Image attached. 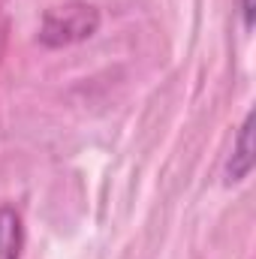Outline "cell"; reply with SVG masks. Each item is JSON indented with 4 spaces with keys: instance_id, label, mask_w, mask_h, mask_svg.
Wrapping results in <instances>:
<instances>
[{
    "instance_id": "cell-1",
    "label": "cell",
    "mask_w": 256,
    "mask_h": 259,
    "mask_svg": "<svg viewBox=\"0 0 256 259\" xmlns=\"http://www.w3.org/2000/svg\"><path fill=\"white\" fill-rule=\"evenodd\" d=\"M103 24V15L97 6L91 3H66L55 6L42 15V27H39V42L46 49H64L91 39Z\"/></svg>"
},
{
    "instance_id": "cell-2",
    "label": "cell",
    "mask_w": 256,
    "mask_h": 259,
    "mask_svg": "<svg viewBox=\"0 0 256 259\" xmlns=\"http://www.w3.org/2000/svg\"><path fill=\"white\" fill-rule=\"evenodd\" d=\"M253 112L244 115L238 136H235V145H232V154H229V163H226V181L229 184H238L244 178H250L253 172Z\"/></svg>"
},
{
    "instance_id": "cell-3",
    "label": "cell",
    "mask_w": 256,
    "mask_h": 259,
    "mask_svg": "<svg viewBox=\"0 0 256 259\" xmlns=\"http://www.w3.org/2000/svg\"><path fill=\"white\" fill-rule=\"evenodd\" d=\"M24 247V223L12 205L0 208V259H21Z\"/></svg>"
},
{
    "instance_id": "cell-4",
    "label": "cell",
    "mask_w": 256,
    "mask_h": 259,
    "mask_svg": "<svg viewBox=\"0 0 256 259\" xmlns=\"http://www.w3.org/2000/svg\"><path fill=\"white\" fill-rule=\"evenodd\" d=\"M238 12H241V24H244V30H253V0H238Z\"/></svg>"
}]
</instances>
